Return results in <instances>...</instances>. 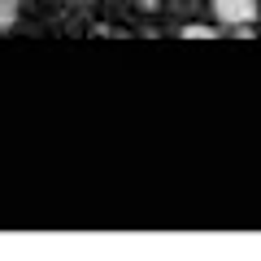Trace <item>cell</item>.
Here are the masks:
<instances>
[{
	"label": "cell",
	"mask_w": 261,
	"mask_h": 261,
	"mask_svg": "<svg viewBox=\"0 0 261 261\" xmlns=\"http://www.w3.org/2000/svg\"><path fill=\"white\" fill-rule=\"evenodd\" d=\"M18 18V0H0V27H13Z\"/></svg>",
	"instance_id": "3"
},
{
	"label": "cell",
	"mask_w": 261,
	"mask_h": 261,
	"mask_svg": "<svg viewBox=\"0 0 261 261\" xmlns=\"http://www.w3.org/2000/svg\"><path fill=\"white\" fill-rule=\"evenodd\" d=\"M214 18L222 22V27H252V22L261 18V5L257 0H214Z\"/></svg>",
	"instance_id": "1"
},
{
	"label": "cell",
	"mask_w": 261,
	"mask_h": 261,
	"mask_svg": "<svg viewBox=\"0 0 261 261\" xmlns=\"http://www.w3.org/2000/svg\"><path fill=\"white\" fill-rule=\"evenodd\" d=\"M178 35H183V39H214V35H218V27H205V22H187Z\"/></svg>",
	"instance_id": "2"
}]
</instances>
